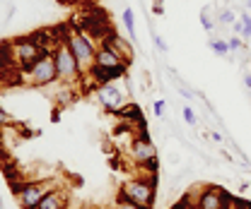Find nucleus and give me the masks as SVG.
<instances>
[{
	"label": "nucleus",
	"instance_id": "f257e3e1",
	"mask_svg": "<svg viewBox=\"0 0 251 209\" xmlns=\"http://www.w3.org/2000/svg\"><path fill=\"white\" fill-rule=\"evenodd\" d=\"M157 190V173H150V178H133V180H126L124 185H121V192H119V197H126V200H130V202H135V205H140V207H148L152 209L155 205V192Z\"/></svg>",
	"mask_w": 251,
	"mask_h": 209
},
{
	"label": "nucleus",
	"instance_id": "f03ea898",
	"mask_svg": "<svg viewBox=\"0 0 251 209\" xmlns=\"http://www.w3.org/2000/svg\"><path fill=\"white\" fill-rule=\"evenodd\" d=\"M68 46H70L73 56L77 58L82 72H87L94 65V56H97V48H94L90 34H87V31H70V34H68Z\"/></svg>",
	"mask_w": 251,
	"mask_h": 209
},
{
	"label": "nucleus",
	"instance_id": "7ed1b4c3",
	"mask_svg": "<svg viewBox=\"0 0 251 209\" xmlns=\"http://www.w3.org/2000/svg\"><path fill=\"white\" fill-rule=\"evenodd\" d=\"M53 63H56L58 80H63V82H73V80H77L80 72H82V67H80L77 58L73 56L68 41H61V43L53 48Z\"/></svg>",
	"mask_w": 251,
	"mask_h": 209
},
{
	"label": "nucleus",
	"instance_id": "20e7f679",
	"mask_svg": "<svg viewBox=\"0 0 251 209\" xmlns=\"http://www.w3.org/2000/svg\"><path fill=\"white\" fill-rule=\"evenodd\" d=\"M27 82L34 87H44V84H51L58 80V72H56V63H53V53H44L41 58L31 65L29 70L25 72Z\"/></svg>",
	"mask_w": 251,
	"mask_h": 209
},
{
	"label": "nucleus",
	"instance_id": "39448f33",
	"mask_svg": "<svg viewBox=\"0 0 251 209\" xmlns=\"http://www.w3.org/2000/svg\"><path fill=\"white\" fill-rule=\"evenodd\" d=\"M41 56H44V48H41L34 39H17V41L12 43V58L20 65V70H25V72H27Z\"/></svg>",
	"mask_w": 251,
	"mask_h": 209
},
{
	"label": "nucleus",
	"instance_id": "423d86ee",
	"mask_svg": "<svg viewBox=\"0 0 251 209\" xmlns=\"http://www.w3.org/2000/svg\"><path fill=\"white\" fill-rule=\"evenodd\" d=\"M51 192V183H25L17 188V200L22 209H36L39 202Z\"/></svg>",
	"mask_w": 251,
	"mask_h": 209
},
{
	"label": "nucleus",
	"instance_id": "0eeeda50",
	"mask_svg": "<svg viewBox=\"0 0 251 209\" xmlns=\"http://www.w3.org/2000/svg\"><path fill=\"white\" fill-rule=\"evenodd\" d=\"M97 101L106 108V111H111V113H116V111H121L126 104V96L124 91L119 89L116 84H99L97 87Z\"/></svg>",
	"mask_w": 251,
	"mask_h": 209
},
{
	"label": "nucleus",
	"instance_id": "6e6552de",
	"mask_svg": "<svg viewBox=\"0 0 251 209\" xmlns=\"http://www.w3.org/2000/svg\"><path fill=\"white\" fill-rule=\"evenodd\" d=\"M157 151L152 147V142L148 140V135H143V137H138L133 145H130V159L135 161V164H140V166H145L150 159H155Z\"/></svg>",
	"mask_w": 251,
	"mask_h": 209
},
{
	"label": "nucleus",
	"instance_id": "1a4fd4ad",
	"mask_svg": "<svg viewBox=\"0 0 251 209\" xmlns=\"http://www.w3.org/2000/svg\"><path fill=\"white\" fill-rule=\"evenodd\" d=\"M94 65H97V67H121V65H128V60H126L121 53H116L111 46L101 43V46L97 48Z\"/></svg>",
	"mask_w": 251,
	"mask_h": 209
},
{
	"label": "nucleus",
	"instance_id": "9d476101",
	"mask_svg": "<svg viewBox=\"0 0 251 209\" xmlns=\"http://www.w3.org/2000/svg\"><path fill=\"white\" fill-rule=\"evenodd\" d=\"M225 205H227L225 190H220V188H208V190L198 197L196 209H225Z\"/></svg>",
	"mask_w": 251,
	"mask_h": 209
},
{
	"label": "nucleus",
	"instance_id": "9b49d317",
	"mask_svg": "<svg viewBox=\"0 0 251 209\" xmlns=\"http://www.w3.org/2000/svg\"><path fill=\"white\" fill-rule=\"evenodd\" d=\"M126 67H128V65H121V67H97V65H92L87 72H90V77H92L94 82H97V87H99V84L114 82L116 77H124Z\"/></svg>",
	"mask_w": 251,
	"mask_h": 209
},
{
	"label": "nucleus",
	"instance_id": "f8f14e48",
	"mask_svg": "<svg viewBox=\"0 0 251 209\" xmlns=\"http://www.w3.org/2000/svg\"><path fill=\"white\" fill-rule=\"evenodd\" d=\"M104 43H106V46H111L116 53H121L126 60L133 58V48H130V43H128V41H124V39H119V36H109Z\"/></svg>",
	"mask_w": 251,
	"mask_h": 209
},
{
	"label": "nucleus",
	"instance_id": "ddd939ff",
	"mask_svg": "<svg viewBox=\"0 0 251 209\" xmlns=\"http://www.w3.org/2000/svg\"><path fill=\"white\" fill-rule=\"evenodd\" d=\"M36 209H63V195L58 190H51L41 202H39V207Z\"/></svg>",
	"mask_w": 251,
	"mask_h": 209
},
{
	"label": "nucleus",
	"instance_id": "4468645a",
	"mask_svg": "<svg viewBox=\"0 0 251 209\" xmlns=\"http://www.w3.org/2000/svg\"><path fill=\"white\" fill-rule=\"evenodd\" d=\"M210 51L215 53V56H227L229 53V43L225 41V39H210Z\"/></svg>",
	"mask_w": 251,
	"mask_h": 209
},
{
	"label": "nucleus",
	"instance_id": "2eb2a0df",
	"mask_svg": "<svg viewBox=\"0 0 251 209\" xmlns=\"http://www.w3.org/2000/svg\"><path fill=\"white\" fill-rule=\"evenodd\" d=\"M124 24L128 29V39H135V20H133V10L130 7L124 10Z\"/></svg>",
	"mask_w": 251,
	"mask_h": 209
},
{
	"label": "nucleus",
	"instance_id": "dca6fc26",
	"mask_svg": "<svg viewBox=\"0 0 251 209\" xmlns=\"http://www.w3.org/2000/svg\"><path fill=\"white\" fill-rule=\"evenodd\" d=\"M201 24H203V29L205 31H213L215 22H213V10H210V7H205V10L201 12Z\"/></svg>",
	"mask_w": 251,
	"mask_h": 209
},
{
	"label": "nucleus",
	"instance_id": "f3484780",
	"mask_svg": "<svg viewBox=\"0 0 251 209\" xmlns=\"http://www.w3.org/2000/svg\"><path fill=\"white\" fill-rule=\"evenodd\" d=\"M218 20H220L222 27H232V24H234V12H232L229 7H225V10H220Z\"/></svg>",
	"mask_w": 251,
	"mask_h": 209
},
{
	"label": "nucleus",
	"instance_id": "a211bd4d",
	"mask_svg": "<svg viewBox=\"0 0 251 209\" xmlns=\"http://www.w3.org/2000/svg\"><path fill=\"white\" fill-rule=\"evenodd\" d=\"M242 39H251V15H242Z\"/></svg>",
	"mask_w": 251,
	"mask_h": 209
},
{
	"label": "nucleus",
	"instance_id": "6ab92c4d",
	"mask_svg": "<svg viewBox=\"0 0 251 209\" xmlns=\"http://www.w3.org/2000/svg\"><path fill=\"white\" fill-rule=\"evenodd\" d=\"M114 209H148V207H140V205H135V202H130L126 197H119V202L114 205Z\"/></svg>",
	"mask_w": 251,
	"mask_h": 209
},
{
	"label": "nucleus",
	"instance_id": "aec40b11",
	"mask_svg": "<svg viewBox=\"0 0 251 209\" xmlns=\"http://www.w3.org/2000/svg\"><path fill=\"white\" fill-rule=\"evenodd\" d=\"M227 43H229V51H242V39H239V34L229 36V39H227Z\"/></svg>",
	"mask_w": 251,
	"mask_h": 209
},
{
	"label": "nucleus",
	"instance_id": "412c9836",
	"mask_svg": "<svg viewBox=\"0 0 251 209\" xmlns=\"http://www.w3.org/2000/svg\"><path fill=\"white\" fill-rule=\"evenodd\" d=\"M184 120H186L188 125H196V123H198V118H196V113H193V108H191V106L184 108Z\"/></svg>",
	"mask_w": 251,
	"mask_h": 209
},
{
	"label": "nucleus",
	"instance_id": "4be33fe9",
	"mask_svg": "<svg viewBox=\"0 0 251 209\" xmlns=\"http://www.w3.org/2000/svg\"><path fill=\"white\" fill-rule=\"evenodd\" d=\"M234 209H251V202H249V200L237 197V200H234Z\"/></svg>",
	"mask_w": 251,
	"mask_h": 209
},
{
	"label": "nucleus",
	"instance_id": "5701e85b",
	"mask_svg": "<svg viewBox=\"0 0 251 209\" xmlns=\"http://www.w3.org/2000/svg\"><path fill=\"white\" fill-rule=\"evenodd\" d=\"M164 111H167V104H164V101H155V116L162 118V116H164Z\"/></svg>",
	"mask_w": 251,
	"mask_h": 209
},
{
	"label": "nucleus",
	"instance_id": "b1692460",
	"mask_svg": "<svg viewBox=\"0 0 251 209\" xmlns=\"http://www.w3.org/2000/svg\"><path fill=\"white\" fill-rule=\"evenodd\" d=\"M155 46L162 51V53H167V51H169V48H167V43L162 41V36H155Z\"/></svg>",
	"mask_w": 251,
	"mask_h": 209
},
{
	"label": "nucleus",
	"instance_id": "393cba45",
	"mask_svg": "<svg viewBox=\"0 0 251 209\" xmlns=\"http://www.w3.org/2000/svg\"><path fill=\"white\" fill-rule=\"evenodd\" d=\"M7 123H10V116H7L5 111H0V127H2V125H7Z\"/></svg>",
	"mask_w": 251,
	"mask_h": 209
},
{
	"label": "nucleus",
	"instance_id": "a878e982",
	"mask_svg": "<svg viewBox=\"0 0 251 209\" xmlns=\"http://www.w3.org/2000/svg\"><path fill=\"white\" fill-rule=\"evenodd\" d=\"M232 27H234V34H242V20H239V22H234Z\"/></svg>",
	"mask_w": 251,
	"mask_h": 209
},
{
	"label": "nucleus",
	"instance_id": "bb28decb",
	"mask_svg": "<svg viewBox=\"0 0 251 209\" xmlns=\"http://www.w3.org/2000/svg\"><path fill=\"white\" fill-rule=\"evenodd\" d=\"M51 120H53V123H61V113H58V111H56V113H53V116H51Z\"/></svg>",
	"mask_w": 251,
	"mask_h": 209
},
{
	"label": "nucleus",
	"instance_id": "cd10ccee",
	"mask_svg": "<svg viewBox=\"0 0 251 209\" xmlns=\"http://www.w3.org/2000/svg\"><path fill=\"white\" fill-rule=\"evenodd\" d=\"M244 84H247V89L251 91V75H249V77H244Z\"/></svg>",
	"mask_w": 251,
	"mask_h": 209
},
{
	"label": "nucleus",
	"instance_id": "c85d7f7f",
	"mask_svg": "<svg viewBox=\"0 0 251 209\" xmlns=\"http://www.w3.org/2000/svg\"><path fill=\"white\" fill-rule=\"evenodd\" d=\"M247 5H249V7H251V0H247Z\"/></svg>",
	"mask_w": 251,
	"mask_h": 209
},
{
	"label": "nucleus",
	"instance_id": "c756f323",
	"mask_svg": "<svg viewBox=\"0 0 251 209\" xmlns=\"http://www.w3.org/2000/svg\"><path fill=\"white\" fill-rule=\"evenodd\" d=\"M249 48H251V39H249Z\"/></svg>",
	"mask_w": 251,
	"mask_h": 209
}]
</instances>
